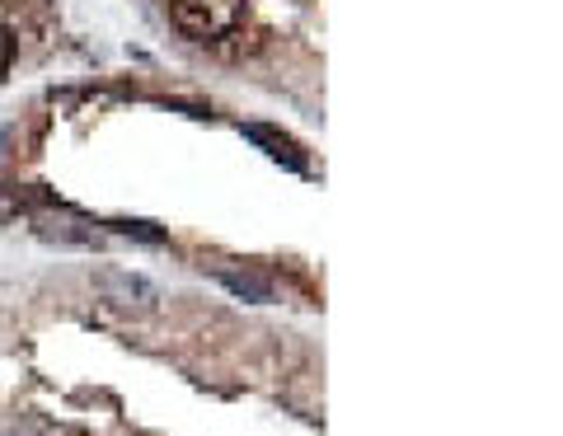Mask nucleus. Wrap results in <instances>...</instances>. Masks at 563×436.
Listing matches in <instances>:
<instances>
[{
    "mask_svg": "<svg viewBox=\"0 0 563 436\" xmlns=\"http://www.w3.org/2000/svg\"><path fill=\"white\" fill-rule=\"evenodd\" d=\"M94 287H99V296H104L108 306L137 310V314L156 310V300H160V291H156L146 277H137V273H118V267H104V273L94 277Z\"/></svg>",
    "mask_w": 563,
    "mask_h": 436,
    "instance_id": "nucleus-1",
    "label": "nucleus"
},
{
    "mask_svg": "<svg viewBox=\"0 0 563 436\" xmlns=\"http://www.w3.org/2000/svg\"><path fill=\"white\" fill-rule=\"evenodd\" d=\"M240 131H244V137H250V141H258L263 150H268V160L287 164V170H296V174H306V156H301V146H296L291 137H282V131L263 127V123H244Z\"/></svg>",
    "mask_w": 563,
    "mask_h": 436,
    "instance_id": "nucleus-2",
    "label": "nucleus"
},
{
    "mask_svg": "<svg viewBox=\"0 0 563 436\" xmlns=\"http://www.w3.org/2000/svg\"><path fill=\"white\" fill-rule=\"evenodd\" d=\"M211 277L221 282V287L230 291V296H240V300H254V306H273L277 300V291L268 287L263 277H254V273H235V267H226V263H217L211 267Z\"/></svg>",
    "mask_w": 563,
    "mask_h": 436,
    "instance_id": "nucleus-3",
    "label": "nucleus"
},
{
    "mask_svg": "<svg viewBox=\"0 0 563 436\" xmlns=\"http://www.w3.org/2000/svg\"><path fill=\"white\" fill-rule=\"evenodd\" d=\"M38 234H43V240H53V244H80V249L99 244L94 226L71 221V216H43V221H38Z\"/></svg>",
    "mask_w": 563,
    "mask_h": 436,
    "instance_id": "nucleus-4",
    "label": "nucleus"
},
{
    "mask_svg": "<svg viewBox=\"0 0 563 436\" xmlns=\"http://www.w3.org/2000/svg\"><path fill=\"white\" fill-rule=\"evenodd\" d=\"M174 24L188 33V38H211V33H217V20H211V14L197 5V0H174Z\"/></svg>",
    "mask_w": 563,
    "mask_h": 436,
    "instance_id": "nucleus-5",
    "label": "nucleus"
},
{
    "mask_svg": "<svg viewBox=\"0 0 563 436\" xmlns=\"http://www.w3.org/2000/svg\"><path fill=\"white\" fill-rule=\"evenodd\" d=\"M113 230L131 234V240H141V244H164V230H156L151 221H113Z\"/></svg>",
    "mask_w": 563,
    "mask_h": 436,
    "instance_id": "nucleus-6",
    "label": "nucleus"
},
{
    "mask_svg": "<svg viewBox=\"0 0 563 436\" xmlns=\"http://www.w3.org/2000/svg\"><path fill=\"white\" fill-rule=\"evenodd\" d=\"M14 211H20V197L0 193V226H5V221H10V216H14Z\"/></svg>",
    "mask_w": 563,
    "mask_h": 436,
    "instance_id": "nucleus-7",
    "label": "nucleus"
},
{
    "mask_svg": "<svg viewBox=\"0 0 563 436\" xmlns=\"http://www.w3.org/2000/svg\"><path fill=\"white\" fill-rule=\"evenodd\" d=\"M5 61H10V33H0V71H5Z\"/></svg>",
    "mask_w": 563,
    "mask_h": 436,
    "instance_id": "nucleus-8",
    "label": "nucleus"
}]
</instances>
